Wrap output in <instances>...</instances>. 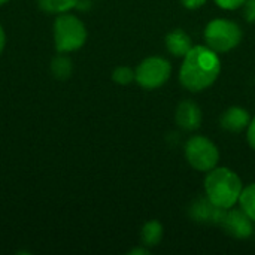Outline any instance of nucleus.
I'll return each instance as SVG.
<instances>
[{
    "mask_svg": "<svg viewBox=\"0 0 255 255\" xmlns=\"http://www.w3.org/2000/svg\"><path fill=\"white\" fill-rule=\"evenodd\" d=\"M254 235H255V230H254Z\"/></svg>",
    "mask_w": 255,
    "mask_h": 255,
    "instance_id": "nucleus-25",
    "label": "nucleus"
},
{
    "mask_svg": "<svg viewBox=\"0 0 255 255\" xmlns=\"http://www.w3.org/2000/svg\"><path fill=\"white\" fill-rule=\"evenodd\" d=\"M90 0H78V3H76V9H88L90 7Z\"/></svg>",
    "mask_w": 255,
    "mask_h": 255,
    "instance_id": "nucleus-23",
    "label": "nucleus"
},
{
    "mask_svg": "<svg viewBox=\"0 0 255 255\" xmlns=\"http://www.w3.org/2000/svg\"><path fill=\"white\" fill-rule=\"evenodd\" d=\"M163 235H164V230H163L161 223L157 221V220H151V221L145 223L142 230H140L142 245L148 247V248H154L161 242Z\"/></svg>",
    "mask_w": 255,
    "mask_h": 255,
    "instance_id": "nucleus-12",
    "label": "nucleus"
},
{
    "mask_svg": "<svg viewBox=\"0 0 255 255\" xmlns=\"http://www.w3.org/2000/svg\"><path fill=\"white\" fill-rule=\"evenodd\" d=\"M112 79L120 85H128L134 81V70L128 66H118L112 72Z\"/></svg>",
    "mask_w": 255,
    "mask_h": 255,
    "instance_id": "nucleus-16",
    "label": "nucleus"
},
{
    "mask_svg": "<svg viewBox=\"0 0 255 255\" xmlns=\"http://www.w3.org/2000/svg\"><path fill=\"white\" fill-rule=\"evenodd\" d=\"M72 70H73L72 60L66 54L58 52V55L52 58V61H51V72H52L55 79H60V81L69 79L70 75H72Z\"/></svg>",
    "mask_w": 255,
    "mask_h": 255,
    "instance_id": "nucleus-13",
    "label": "nucleus"
},
{
    "mask_svg": "<svg viewBox=\"0 0 255 255\" xmlns=\"http://www.w3.org/2000/svg\"><path fill=\"white\" fill-rule=\"evenodd\" d=\"M172 73V64L163 57H148L134 70V81L145 90H155L164 85Z\"/></svg>",
    "mask_w": 255,
    "mask_h": 255,
    "instance_id": "nucleus-6",
    "label": "nucleus"
},
{
    "mask_svg": "<svg viewBox=\"0 0 255 255\" xmlns=\"http://www.w3.org/2000/svg\"><path fill=\"white\" fill-rule=\"evenodd\" d=\"M54 46L57 52L69 54L81 49L87 42V28L82 19L70 12L57 15L52 25Z\"/></svg>",
    "mask_w": 255,
    "mask_h": 255,
    "instance_id": "nucleus-3",
    "label": "nucleus"
},
{
    "mask_svg": "<svg viewBox=\"0 0 255 255\" xmlns=\"http://www.w3.org/2000/svg\"><path fill=\"white\" fill-rule=\"evenodd\" d=\"M175 120L179 128L185 131H194L202 124V109L193 100H184L176 108Z\"/></svg>",
    "mask_w": 255,
    "mask_h": 255,
    "instance_id": "nucleus-9",
    "label": "nucleus"
},
{
    "mask_svg": "<svg viewBox=\"0 0 255 255\" xmlns=\"http://www.w3.org/2000/svg\"><path fill=\"white\" fill-rule=\"evenodd\" d=\"M208 0H181V4L190 10H196V9H200Z\"/></svg>",
    "mask_w": 255,
    "mask_h": 255,
    "instance_id": "nucleus-20",
    "label": "nucleus"
},
{
    "mask_svg": "<svg viewBox=\"0 0 255 255\" xmlns=\"http://www.w3.org/2000/svg\"><path fill=\"white\" fill-rule=\"evenodd\" d=\"M76 3L78 0H37V4L43 12L55 15L70 12L72 9L76 7Z\"/></svg>",
    "mask_w": 255,
    "mask_h": 255,
    "instance_id": "nucleus-14",
    "label": "nucleus"
},
{
    "mask_svg": "<svg viewBox=\"0 0 255 255\" xmlns=\"http://www.w3.org/2000/svg\"><path fill=\"white\" fill-rule=\"evenodd\" d=\"M220 226L229 236L239 241L251 238L255 230L254 221L250 218V215L242 208H235V206L226 209Z\"/></svg>",
    "mask_w": 255,
    "mask_h": 255,
    "instance_id": "nucleus-7",
    "label": "nucleus"
},
{
    "mask_svg": "<svg viewBox=\"0 0 255 255\" xmlns=\"http://www.w3.org/2000/svg\"><path fill=\"white\" fill-rule=\"evenodd\" d=\"M251 123V117L247 109L241 106H232L224 111V114L220 118V126L230 133H241L245 128H248Z\"/></svg>",
    "mask_w": 255,
    "mask_h": 255,
    "instance_id": "nucleus-10",
    "label": "nucleus"
},
{
    "mask_svg": "<svg viewBox=\"0 0 255 255\" xmlns=\"http://www.w3.org/2000/svg\"><path fill=\"white\" fill-rule=\"evenodd\" d=\"M203 37L211 49L218 54H226L242 42L244 33L238 22L227 18H217L206 24Z\"/></svg>",
    "mask_w": 255,
    "mask_h": 255,
    "instance_id": "nucleus-4",
    "label": "nucleus"
},
{
    "mask_svg": "<svg viewBox=\"0 0 255 255\" xmlns=\"http://www.w3.org/2000/svg\"><path fill=\"white\" fill-rule=\"evenodd\" d=\"M4 45H6V33H4V30H3V27L0 24V54L4 49Z\"/></svg>",
    "mask_w": 255,
    "mask_h": 255,
    "instance_id": "nucleus-22",
    "label": "nucleus"
},
{
    "mask_svg": "<svg viewBox=\"0 0 255 255\" xmlns=\"http://www.w3.org/2000/svg\"><path fill=\"white\" fill-rule=\"evenodd\" d=\"M244 16L248 22L254 24L255 22V0H247L244 3Z\"/></svg>",
    "mask_w": 255,
    "mask_h": 255,
    "instance_id": "nucleus-18",
    "label": "nucleus"
},
{
    "mask_svg": "<svg viewBox=\"0 0 255 255\" xmlns=\"http://www.w3.org/2000/svg\"><path fill=\"white\" fill-rule=\"evenodd\" d=\"M226 209L217 206L211 202L206 196H200L191 202L188 206V217L199 224H209V226H220L224 217Z\"/></svg>",
    "mask_w": 255,
    "mask_h": 255,
    "instance_id": "nucleus-8",
    "label": "nucleus"
},
{
    "mask_svg": "<svg viewBox=\"0 0 255 255\" xmlns=\"http://www.w3.org/2000/svg\"><path fill=\"white\" fill-rule=\"evenodd\" d=\"M247 0H215L217 6L224 10H236L244 6Z\"/></svg>",
    "mask_w": 255,
    "mask_h": 255,
    "instance_id": "nucleus-17",
    "label": "nucleus"
},
{
    "mask_svg": "<svg viewBox=\"0 0 255 255\" xmlns=\"http://www.w3.org/2000/svg\"><path fill=\"white\" fill-rule=\"evenodd\" d=\"M164 43H166V49L172 55L182 57V58L194 46L190 34L185 30H182V28H175L170 33H167V36L164 39Z\"/></svg>",
    "mask_w": 255,
    "mask_h": 255,
    "instance_id": "nucleus-11",
    "label": "nucleus"
},
{
    "mask_svg": "<svg viewBox=\"0 0 255 255\" xmlns=\"http://www.w3.org/2000/svg\"><path fill=\"white\" fill-rule=\"evenodd\" d=\"M9 0H0V4H4V3H7Z\"/></svg>",
    "mask_w": 255,
    "mask_h": 255,
    "instance_id": "nucleus-24",
    "label": "nucleus"
},
{
    "mask_svg": "<svg viewBox=\"0 0 255 255\" xmlns=\"http://www.w3.org/2000/svg\"><path fill=\"white\" fill-rule=\"evenodd\" d=\"M130 255H149V248L148 247H145V248H134V250H131Z\"/></svg>",
    "mask_w": 255,
    "mask_h": 255,
    "instance_id": "nucleus-21",
    "label": "nucleus"
},
{
    "mask_svg": "<svg viewBox=\"0 0 255 255\" xmlns=\"http://www.w3.org/2000/svg\"><path fill=\"white\" fill-rule=\"evenodd\" d=\"M184 152L188 164L199 172L208 173L209 170L217 167L220 161V151L217 145L202 134L191 136L185 143Z\"/></svg>",
    "mask_w": 255,
    "mask_h": 255,
    "instance_id": "nucleus-5",
    "label": "nucleus"
},
{
    "mask_svg": "<svg viewBox=\"0 0 255 255\" xmlns=\"http://www.w3.org/2000/svg\"><path fill=\"white\" fill-rule=\"evenodd\" d=\"M221 73V60L218 52L208 45L193 46L179 69V82L191 93H200L215 84Z\"/></svg>",
    "mask_w": 255,
    "mask_h": 255,
    "instance_id": "nucleus-1",
    "label": "nucleus"
},
{
    "mask_svg": "<svg viewBox=\"0 0 255 255\" xmlns=\"http://www.w3.org/2000/svg\"><path fill=\"white\" fill-rule=\"evenodd\" d=\"M247 139H248L250 146L255 151V117L251 120V123L247 128Z\"/></svg>",
    "mask_w": 255,
    "mask_h": 255,
    "instance_id": "nucleus-19",
    "label": "nucleus"
},
{
    "mask_svg": "<svg viewBox=\"0 0 255 255\" xmlns=\"http://www.w3.org/2000/svg\"><path fill=\"white\" fill-rule=\"evenodd\" d=\"M205 196L223 209L239 203L244 184L236 172L229 167H214L205 178Z\"/></svg>",
    "mask_w": 255,
    "mask_h": 255,
    "instance_id": "nucleus-2",
    "label": "nucleus"
},
{
    "mask_svg": "<svg viewBox=\"0 0 255 255\" xmlns=\"http://www.w3.org/2000/svg\"><path fill=\"white\" fill-rule=\"evenodd\" d=\"M239 205L255 223V182L244 187L239 197Z\"/></svg>",
    "mask_w": 255,
    "mask_h": 255,
    "instance_id": "nucleus-15",
    "label": "nucleus"
}]
</instances>
